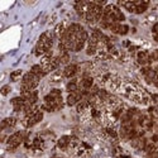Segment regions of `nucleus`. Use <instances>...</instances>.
Returning <instances> with one entry per match:
<instances>
[{"mask_svg": "<svg viewBox=\"0 0 158 158\" xmlns=\"http://www.w3.org/2000/svg\"><path fill=\"white\" fill-rule=\"evenodd\" d=\"M24 139V133L23 131H17V133L14 134H11L9 138H8V149L9 151H14L17 149L19 146H20V143L23 142Z\"/></svg>", "mask_w": 158, "mask_h": 158, "instance_id": "nucleus-1", "label": "nucleus"}, {"mask_svg": "<svg viewBox=\"0 0 158 158\" xmlns=\"http://www.w3.org/2000/svg\"><path fill=\"white\" fill-rule=\"evenodd\" d=\"M43 119V111L42 110H38L37 113H34L33 115H31L29 118H25V127H33L35 124H38L39 122H42Z\"/></svg>", "mask_w": 158, "mask_h": 158, "instance_id": "nucleus-2", "label": "nucleus"}, {"mask_svg": "<svg viewBox=\"0 0 158 158\" xmlns=\"http://www.w3.org/2000/svg\"><path fill=\"white\" fill-rule=\"evenodd\" d=\"M77 73H80V69H78V64H76V63L67 64L63 70V76L66 78H75V76Z\"/></svg>", "mask_w": 158, "mask_h": 158, "instance_id": "nucleus-3", "label": "nucleus"}, {"mask_svg": "<svg viewBox=\"0 0 158 158\" xmlns=\"http://www.w3.org/2000/svg\"><path fill=\"white\" fill-rule=\"evenodd\" d=\"M137 62L139 63L140 67L151 66V63H149V52L146 51V49L138 51V53H137Z\"/></svg>", "mask_w": 158, "mask_h": 158, "instance_id": "nucleus-4", "label": "nucleus"}, {"mask_svg": "<svg viewBox=\"0 0 158 158\" xmlns=\"http://www.w3.org/2000/svg\"><path fill=\"white\" fill-rule=\"evenodd\" d=\"M81 100H82V94H81V90H78V91H76V93L69 94V96H67V105L73 106V105H77Z\"/></svg>", "mask_w": 158, "mask_h": 158, "instance_id": "nucleus-5", "label": "nucleus"}, {"mask_svg": "<svg viewBox=\"0 0 158 158\" xmlns=\"http://www.w3.org/2000/svg\"><path fill=\"white\" fill-rule=\"evenodd\" d=\"M94 86V77H81L80 82H78V89L80 90H91V87Z\"/></svg>", "mask_w": 158, "mask_h": 158, "instance_id": "nucleus-6", "label": "nucleus"}, {"mask_svg": "<svg viewBox=\"0 0 158 158\" xmlns=\"http://www.w3.org/2000/svg\"><path fill=\"white\" fill-rule=\"evenodd\" d=\"M10 104L13 105V108H14V111L19 113V111H23V110H24L25 100H24L22 96H18V98L11 99V100H10Z\"/></svg>", "mask_w": 158, "mask_h": 158, "instance_id": "nucleus-7", "label": "nucleus"}, {"mask_svg": "<svg viewBox=\"0 0 158 158\" xmlns=\"http://www.w3.org/2000/svg\"><path fill=\"white\" fill-rule=\"evenodd\" d=\"M134 4H135V14H143L149 5L148 2H134Z\"/></svg>", "mask_w": 158, "mask_h": 158, "instance_id": "nucleus-8", "label": "nucleus"}, {"mask_svg": "<svg viewBox=\"0 0 158 158\" xmlns=\"http://www.w3.org/2000/svg\"><path fill=\"white\" fill-rule=\"evenodd\" d=\"M78 81L77 78L75 77V78H71V81H69V84H67V86H66V89H67V91L71 94V93H76V91H78L80 89H78Z\"/></svg>", "mask_w": 158, "mask_h": 158, "instance_id": "nucleus-9", "label": "nucleus"}, {"mask_svg": "<svg viewBox=\"0 0 158 158\" xmlns=\"http://www.w3.org/2000/svg\"><path fill=\"white\" fill-rule=\"evenodd\" d=\"M31 72L34 73L35 76H38L39 78H42V77H44V76L47 75V73L43 71V69H42V66H41V64H34V66H32Z\"/></svg>", "mask_w": 158, "mask_h": 158, "instance_id": "nucleus-10", "label": "nucleus"}, {"mask_svg": "<svg viewBox=\"0 0 158 158\" xmlns=\"http://www.w3.org/2000/svg\"><path fill=\"white\" fill-rule=\"evenodd\" d=\"M15 123H17L15 118H6V119H4L2 122V129L5 130L6 128H13V127L15 125Z\"/></svg>", "mask_w": 158, "mask_h": 158, "instance_id": "nucleus-11", "label": "nucleus"}, {"mask_svg": "<svg viewBox=\"0 0 158 158\" xmlns=\"http://www.w3.org/2000/svg\"><path fill=\"white\" fill-rule=\"evenodd\" d=\"M114 15H115V19H116V22L118 23H120V22H124L125 20V15L123 14V11L118 8L116 5H114Z\"/></svg>", "mask_w": 158, "mask_h": 158, "instance_id": "nucleus-12", "label": "nucleus"}, {"mask_svg": "<svg viewBox=\"0 0 158 158\" xmlns=\"http://www.w3.org/2000/svg\"><path fill=\"white\" fill-rule=\"evenodd\" d=\"M70 143H71V138L67 137V135H64V137H62V138L58 140V147H60L61 149H66L67 147H70Z\"/></svg>", "mask_w": 158, "mask_h": 158, "instance_id": "nucleus-13", "label": "nucleus"}, {"mask_svg": "<svg viewBox=\"0 0 158 158\" xmlns=\"http://www.w3.org/2000/svg\"><path fill=\"white\" fill-rule=\"evenodd\" d=\"M118 5L124 6L130 13H135V4H134V2H119V3H118Z\"/></svg>", "mask_w": 158, "mask_h": 158, "instance_id": "nucleus-14", "label": "nucleus"}, {"mask_svg": "<svg viewBox=\"0 0 158 158\" xmlns=\"http://www.w3.org/2000/svg\"><path fill=\"white\" fill-rule=\"evenodd\" d=\"M60 61H61V64H70V61H71V57H70V53L69 52H64V53H60Z\"/></svg>", "mask_w": 158, "mask_h": 158, "instance_id": "nucleus-15", "label": "nucleus"}, {"mask_svg": "<svg viewBox=\"0 0 158 158\" xmlns=\"http://www.w3.org/2000/svg\"><path fill=\"white\" fill-rule=\"evenodd\" d=\"M64 76H63V71H55L51 75V80L53 81V82H58V81H61L62 78H63Z\"/></svg>", "mask_w": 158, "mask_h": 158, "instance_id": "nucleus-16", "label": "nucleus"}, {"mask_svg": "<svg viewBox=\"0 0 158 158\" xmlns=\"http://www.w3.org/2000/svg\"><path fill=\"white\" fill-rule=\"evenodd\" d=\"M156 149H157V144L153 143V142H148L147 146H146V148H144V152H146L147 154H151V153L154 152Z\"/></svg>", "mask_w": 158, "mask_h": 158, "instance_id": "nucleus-17", "label": "nucleus"}, {"mask_svg": "<svg viewBox=\"0 0 158 158\" xmlns=\"http://www.w3.org/2000/svg\"><path fill=\"white\" fill-rule=\"evenodd\" d=\"M22 76H24L23 75V71L22 70H17V71H14L13 73H10V80L11 81H18V78H20Z\"/></svg>", "mask_w": 158, "mask_h": 158, "instance_id": "nucleus-18", "label": "nucleus"}, {"mask_svg": "<svg viewBox=\"0 0 158 158\" xmlns=\"http://www.w3.org/2000/svg\"><path fill=\"white\" fill-rule=\"evenodd\" d=\"M120 23H114V24H111L110 25V28H109V31L111 32V33H115V34H119V31H120Z\"/></svg>", "mask_w": 158, "mask_h": 158, "instance_id": "nucleus-19", "label": "nucleus"}, {"mask_svg": "<svg viewBox=\"0 0 158 158\" xmlns=\"http://www.w3.org/2000/svg\"><path fill=\"white\" fill-rule=\"evenodd\" d=\"M96 53H98L96 47H90V46L86 47V55L87 56H96Z\"/></svg>", "mask_w": 158, "mask_h": 158, "instance_id": "nucleus-20", "label": "nucleus"}, {"mask_svg": "<svg viewBox=\"0 0 158 158\" xmlns=\"http://www.w3.org/2000/svg\"><path fill=\"white\" fill-rule=\"evenodd\" d=\"M85 46H86V42L77 41V42H76V46H75V51H73V52H80V51H82V49L85 48Z\"/></svg>", "mask_w": 158, "mask_h": 158, "instance_id": "nucleus-21", "label": "nucleus"}, {"mask_svg": "<svg viewBox=\"0 0 158 158\" xmlns=\"http://www.w3.org/2000/svg\"><path fill=\"white\" fill-rule=\"evenodd\" d=\"M0 91H2V95H3V96H6L8 94H10V91H11V86H10V85H4Z\"/></svg>", "mask_w": 158, "mask_h": 158, "instance_id": "nucleus-22", "label": "nucleus"}, {"mask_svg": "<svg viewBox=\"0 0 158 158\" xmlns=\"http://www.w3.org/2000/svg\"><path fill=\"white\" fill-rule=\"evenodd\" d=\"M128 32H129V27H128L127 24H122V25H120L119 34H120V35H125V34H128Z\"/></svg>", "mask_w": 158, "mask_h": 158, "instance_id": "nucleus-23", "label": "nucleus"}, {"mask_svg": "<svg viewBox=\"0 0 158 158\" xmlns=\"http://www.w3.org/2000/svg\"><path fill=\"white\" fill-rule=\"evenodd\" d=\"M106 131H108V134H109V135H111V137H114V138H116V137H118L116 131H115L114 129H110V128H108V129H106Z\"/></svg>", "mask_w": 158, "mask_h": 158, "instance_id": "nucleus-24", "label": "nucleus"}, {"mask_svg": "<svg viewBox=\"0 0 158 158\" xmlns=\"http://www.w3.org/2000/svg\"><path fill=\"white\" fill-rule=\"evenodd\" d=\"M152 32H153V35H158V23H154L153 24Z\"/></svg>", "mask_w": 158, "mask_h": 158, "instance_id": "nucleus-25", "label": "nucleus"}, {"mask_svg": "<svg viewBox=\"0 0 158 158\" xmlns=\"http://www.w3.org/2000/svg\"><path fill=\"white\" fill-rule=\"evenodd\" d=\"M152 142L156 143V144H158V133H156V134L152 135Z\"/></svg>", "mask_w": 158, "mask_h": 158, "instance_id": "nucleus-26", "label": "nucleus"}, {"mask_svg": "<svg viewBox=\"0 0 158 158\" xmlns=\"http://www.w3.org/2000/svg\"><path fill=\"white\" fill-rule=\"evenodd\" d=\"M123 46H125V47H129V46H130V42H129V41H125V42L123 43Z\"/></svg>", "mask_w": 158, "mask_h": 158, "instance_id": "nucleus-27", "label": "nucleus"}, {"mask_svg": "<svg viewBox=\"0 0 158 158\" xmlns=\"http://www.w3.org/2000/svg\"><path fill=\"white\" fill-rule=\"evenodd\" d=\"M153 39H154L156 42H158V35H153Z\"/></svg>", "mask_w": 158, "mask_h": 158, "instance_id": "nucleus-28", "label": "nucleus"}]
</instances>
